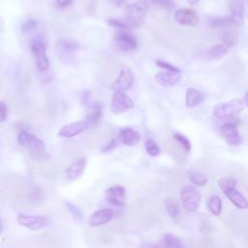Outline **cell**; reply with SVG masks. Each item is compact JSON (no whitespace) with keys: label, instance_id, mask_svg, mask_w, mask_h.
Returning a JSON list of instances; mask_svg holds the SVG:
<instances>
[{"label":"cell","instance_id":"cell-13","mask_svg":"<svg viewBox=\"0 0 248 248\" xmlns=\"http://www.w3.org/2000/svg\"><path fill=\"white\" fill-rule=\"evenodd\" d=\"M134 82V75L129 69L121 70L120 74L118 75L117 78L111 84V88L114 91L126 92L129 90Z\"/></svg>","mask_w":248,"mask_h":248},{"label":"cell","instance_id":"cell-16","mask_svg":"<svg viewBox=\"0 0 248 248\" xmlns=\"http://www.w3.org/2000/svg\"><path fill=\"white\" fill-rule=\"evenodd\" d=\"M181 79V75L178 72L172 71H160L155 76V80L157 83L164 87H170L178 83Z\"/></svg>","mask_w":248,"mask_h":248},{"label":"cell","instance_id":"cell-26","mask_svg":"<svg viewBox=\"0 0 248 248\" xmlns=\"http://www.w3.org/2000/svg\"><path fill=\"white\" fill-rule=\"evenodd\" d=\"M209 25L212 28H225L232 24L230 16H223V17H213L209 20Z\"/></svg>","mask_w":248,"mask_h":248},{"label":"cell","instance_id":"cell-42","mask_svg":"<svg viewBox=\"0 0 248 248\" xmlns=\"http://www.w3.org/2000/svg\"><path fill=\"white\" fill-rule=\"evenodd\" d=\"M199 1L200 0H187L188 4H190V5H196V4L199 3Z\"/></svg>","mask_w":248,"mask_h":248},{"label":"cell","instance_id":"cell-2","mask_svg":"<svg viewBox=\"0 0 248 248\" xmlns=\"http://www.w3.org/2000/svg\"><path fill=\"white\" fill-rule=\"evenodd\" d=\"M149 3V0H138L137 2L127 6L126 17L124 20L131 28L138 27L142 24Z\"/></svg>","mask_w":248,"mask_h":248},{"label":"cell","instance_id":"cell-9","mask_svg":"<svg viewBox=\"0 0 248 248\" xmlns=\"http://www.w3.org/2000/svg\"><path fill=\"white\" fill-rule=\"evenodd\" d=\"M18 224L29 230H40L46 227L48 223V219L42 215H29L19 213L16 218Z\"/></svg>","mask_w":248,"mask_h":248},{"label":"cell","instance_id":"cell-23","mask_svg":"<svg viewBox=\"0 0 248 248\" xmlns=\"http://www.w3.org/2000/svg\"><path fill=\"white\" fill-rule=\"evenodd\" d=\"M228 48L229 47L226 46L224 44H218L210 47L207 50L206 55L210 60H218L227 54Z\"/></svg>","mask_w":248,"mask_h":248},{"label":"cell","instance_id":"cell-11","mask_svg":"<svg viewBox=\"0 0 248 248\" xmlns=\"http://www.w3.org/2000/svg\"><path fill=\"white\" fill-rule=\"evenodd\" d=\"M220 133L229 145L236 146L239 145L242 141V138L238 133L237 125L235 123L226 122L221 126Z\"/></svg>","mask_w":248,"mask_h":248},{"label":"cell","instance_id":"cell-33","mask_svg":"<svg viewBox=\"0 0 248 248\" xmlns=\"http://www.w3.org/2000/svg\"><path fill=\"white\" fill-rule=\"evenodd\" d=\"M166 208H167V211H168L169 215L170 217H172L173 219H175L178 216L179 208H178L177 203L174 201L167 200V202H166Z\"/></svg>","mask_w":248,"mask_h":248},{"label":"cell","instance_id":"cell-38","mask_svg":"<svg viewBox=\"0 0 248 248\" xmlns=\"http://www.w3.org/2000/svg\"><path fill=\"white\" fill-rule=\"evenodd\" d=\"M8 115V109H7V106L4 102L0 101V122L6 120Z\"/></svg>","mask_w":248,"mask_h":248},{"label":"cell","instance_id":"cell-7","mask_svg":"<svg viewBox=\"0 0 248 248\" xmlns=\"http://www.w3.org/2000/svg\"><path fill=\"white\" fill-rule=\"evenodd\" d=\"M134 107L133 100L125 93L120 91H114L111 103H110V109L115 114H120L125 112L126 110L132 108Z\"/></svg>","mask_w":248,"mask_h":248},{"label":"cell","instance_id":"cell-25","mask_svg":"<svg viewBox=\"0 0 248 248\" xmlns=\"http://www.w3.org/2000/svg\"><path fill=\"white\" fill-rule=\"evenodd\" d=\"M161 246H164V247H181L182 242L175 235L170 234V233H166V234L163 235V237L161 239Z\"/></svg>","mask_w":248,"mask_h":248},{"label":"cell","instance_id":"cell-43","mask_svg":"<svg viewBox=\"0 0 248 248\" xmlns=\"http://www.w3.org/2000/svg\"><path fill=\"white\" fill-rule=\"evenodd\" d=\"M244 103H245V105L248 107V91L245 93V95H244Z\"/></svg>","mask_w":248,"mask_h":248},{"label":"cell","instance_id":"cell-19","mask_svg":"<svg viewBox=\"0 0 248 248\" xmlns=\"http://www.w3.org/2000/svg\"><path fill=\"white\" fill-rule=\"evenodd\" d=\"M225 194L229 198V200L232 202V203H233L237 208H239V209H246V208H248V202H247V200L242 195V193L237 191L235 188L230 189Z\"/></svg>","mask_w":248,"mask_h":248},{"label":"cell","instance_id":"cell-15","mask_svg":"<svg viewBox=\"0 0 248 248\" xmlns=\"http://www.w3.org/2000/svg\"><path fill=\"white\" fill-rule=\"evenodd\" d=\"M230 18L232 24L240 27L244 23V4L242 0H232L230 5Z\"/></svg>","mask_w":248,"mask_h":248},{"label":"cell","instance_id":"cell-1","mask_svg":"<svg viewBox=\"0 0 248 248\" xmlns=\"http://www.w3.org/2000/svg\"><path fill=\"white\" fill-rule=\"evenodd\" d=\"M17 141L20 146L28 150L30 157L34 160L41 162L48 160V154L46 151L45 142L35 135L27 131H21L17 136Z\"/></svg>","mask_w":248,"mask_h":248},{"label":"cell","instance_id":"cell-39","mask_svg":"<svg viewBox=\"0 0 248 248\" xmlns=\"http://www.w3.org/2000/svg\"><path fill=\"white\" fill-rule=\"evenodd\" d=\"M56 6L60 7V8H65V7H68L70 6L74 0H54Z\"/></svg>","mask_w":248,"mask_h":248},{"label":"cell","instance_id":"cell-3","mask_svg":"<svg viewBox=\"0 0 248 248\" xmlns=\"http://www.w3.org/2000/svg\"><path fill=\"white\" fill-rule=\"evenodd\" d=\"M243 110V103L239 99H232L221 103L213 108V115L221 120H228L236 117Z\"/></svg>","mask_w":248,"mask_h":248},{"label":"cell","instance_id":"cell-14","mask_svg":"<svg viewBox=\"0 0 248 248\" xmlns=\"http://www.w3.org/2000/svg\"><path fill=\"white\" fill-rule=\"evenodd\" d=\"M89 127V122L87 120H78V121H75L72 122L70 124H67L65 126H63L59 132L58 135L64 138H73L82 132H84L85 130H87Z\"/></svg>","mask_w":248,"mask_h":248},{"label":"cell","instance_id":"cell-32","mask_svg":"<svg viewBox=\"0 0 248 248\" xmlns=\"http://www.w3.org/2000/svg\"><path fill=\"white\" fill-rule=\"evenodd\" d=\"M149 2L166 11H171L175 8V4L172 0H149Z\"/></svg>","mask_w":248,"mask_h":248},{"label":"cell","instance_id":"cell-44","mask_svg":"<svg viewBox=\"0 0 248 248\" xmlns=\"http://www.w3.org/2000/svg\"><path fill=\"white\" fill-rule=\"evenodd\" d=\"M2 231H3V226H2V224H1V222H0V233H1Z\"/></svg>","mask_w":248,"mask_h":248},{"label":"cell","instance_id":"cell-24","mask_svg":"<svg viewBox=\"0 0 248 248\" xmlns=\"http://www.w3.org/2000/svg\"><path fill=\"white\" fill-rule=\"evenodd\" d=\"M208 210L215 216H219L222 211V201L218 196H211L207 201Z\"/></svg>","mask_w":248,"mask_h":248},{"label":"cell","instance_id":"cell-17","mask_svg":"<svg viewBox=\"0 0 248 248\" xmlns=\"http://www.w3.org/2000/svg\"><path fill=\"white\" fill-rule=\"evenodd\" d=\"M113 216V212L110 208H102L93 212L88 220L89 226L98 227L104 224L108 223Z\"/></svg>","mask_w":248,"mask_h":248},{"label":"cell","instance_id":"cell-40","mask_svg":"<svg viewBox=\"0 0 248 248\" xmlns=\"http://www.w3.org/2000/svg\"><path fill=\"white\" fill-rule=\"evenodd\" d=\"M115 146H116V140H115V139H113V140H111L109 141V143H108V145H106V146L102 149V151H103V152L109 151V150L113 149Z\"/></svg>","mask_w":248,"mask_h":248},{"label":"cell","instance_id":"cell-5","mask_svg":"<svg viewBox=\"0 0 248 248\" xmlns=\"http://www.w3.org/2000/svg\"><path fill=\"white\" fill-rule=\"evenodd\" d=\"M56 52L59 57L65 62H74L75 55L79 49V45L70 39L61 38L55 44Z\"/></svg>","mask_w":248,"mask_h":248},{"label":"cell","instance_id":"cell-29","mask_svg":"<svg viewBox=\"0 0 248 248\" xmlns=\"http://www.w3.org/2000/svg\"><path fill=\"white\" fill-rule=\"evenodd\" d=\"M146 153L151 157H157L160 154V147L152 139H147L144 143Z\"/></svg>","mask_w":248,"mask_h":248},{"label":"cell","instance_id":"cell-41","mask_svg":"<svg viewBox=\"0 0 248 248\" xmlns=\"http://www.w3.org/2000/svg\"><path fill=\"white\" fill-rule=\"evenodd\" d=\"M109 2L112 5H114L115 7H120V6H122L126 2V0H109Z\"/></svg>","mask_w":248,"mask_h":248},{"label":"cell","instance_id":"cell-34","mask_svg":"<svg viewBox=\"0 0 248 248\" xmlns=\"http://www.w3.org/2000/svg\"><path fill=\"white\" fill-rule=\"evenodd\" d=\"M37 26H38V21L36 19L30 18V19H27L26 21H24L21 24L20 29L23 33H27V32H30L32 30H34Z\"/></svg>","mask_w":248,"mask_h":248},{"label":"cell","instance_id":"cell-22","mask_svg":"<svg viewBox=\"0 0 248 248\" xmlns=\"http://www.w3.org/2000/svg\"><path fill=\"white\" fill-rule=\"evenodd\" d=\"M203 100L202 94L196 88H188L186 91V97H185V101H186V106L189 108H195L198 105H200Z\"/></svg>","mask_w":248,"mask_h":248},{"label":"cell","instance_id":"cell-20","mask_svg":"<svg viewBox=\"0 0 248 248\" xmlns=\"http://www.w3.org/2000/svg\"><path fill=\"white\" fill-rule=\"evenodd\" d=\"M85 159L84 158H78L75 162H73L67 169H66V175L70 179H76L78 178L82 172L85 168Z\"/></svg>","mask_w":248,"mask_h":248},{"label":"cell","instance_id":"cell-27","mask_svg":"<svg viewBox=\"0 0 248 248\" xmlns=\"http://www.w3.org/2000/svg\"><path fill=\"white\" fill-rule=\"evenodd\" d=\"M217 183H218L219 188L224 193H226L230 189L235 188V186H236V180L234 178H232V177H222V178H219Z\"/></svg>","mask_w":248,"mask_h":248},{"label":"cell","instance_id":"cell-4","mask_svg":"<svg viewBox=\"0 0 248 248\" xmlns=\"http://www.w3.org/2000/svg\"><path fill=\"white\" fill-rule=\"evenodd\" d=\"M31 51L35 57L37 68L40 72L49 69V60L46 55V41L42 36L35 37L30 43Z\"/></svg>","mask_w":248,"mask_h":248},{"label":"cell","instance_id":"cell-31","mask_svg":"<svg viewBox=\"0 0 248 248\" xmlns=\"http://www.w3.org/2000/svg\"><path fill=\"white\" fill-rule=\"evenodd\" d=\"M172 138L181 146V148L185 152H189L191 150V142L185 136H183L182 134H179V133H173Z\"/></svg>","mask_w":248,"mask_h":248},{"label":"cell","instance_id":"cell-18","mask_svg":"<svg viewBox=\"0 0 248 248\" xmlns=\"http://www.w3.org/2000/svg\"><path fill=\"white\" fill-rule=\"evenodd\" d=\"M118 139L121 143L128 146L136 145L140 140V135L138 131L132 128H123L118 134Z\"/></svg>","mask_w":248,"mask_h":248},{"label":"cell","instance_id":"cell-28","mask_svg":"<svg viewBox=\"0 0 248 248\" xmlns=\"http://www.w3.org/2000/svg\"><path fill=\"white\" fill-rule=\"evenodd\" d=\"M188 176L191 182L196 186H203L207 182L206 176L199 171H189Z\"/></svg>","mask_w":248,"mask_h":248},{"label":"cell","instance_id":"cell-30","mask_svg":"<svg viewBox=\"0 0 248 248\" xmlns=\"http://www.w3.org/2000/svg\"><path fill=\"white\" fill-rule=\"evenodd\" d=\"M222 42L223 44L228 46V47H232L234 46V44L236 43V39H237V36H236V33L232 31V30H227L225 31L223 34H222Z\"/></svg>","mask_w":248,"mask_h":248},{"label":"cell","instance_id":"cell-8","mask_svg":"<svg viewBox=\"0 0 248 248\" xmlns=\"http://www.w3.org/2000/svg\"><path fill=\"white\" fill-rule=\"evenodd\" d=\"M114 44L116 47L124 52L132 51L137 48V39L127 31V29H121L114 36Z\"/></svg>","mask_w":248,"mask_h":248},{"label":"cell","instance_id":"cell-6","mask_svg":"<svg viewBox=\"0 0 248 248\" xmlns=\"http://www.w3.org/2000/svg\"><path fill=\"white\" fill-rule=\"evenodd\" d=\"M180 199L184 208L188 211H196L201 203L202 195L194 186H185L180 192Z\"/></svg>","mask_w":248,"mask_h":248},{"label":"cell","instance_id":"cell-10","mask_svg":"<svg viewBox=\"0 0 248 248\" xmlns=\"http://www.w3.org/2000/svg\"><path fill=\"white\" fill-rule=\"evenodd\" d=\"M174 19L183 26L195 27L199 23V15L196 10L191 8H181L175 11Z\"/></svg>","mask_w":248,"mask_h":248},{"label":"cell","instance_id":"cell-37","mask_svg":"<svg viewBox=\"0 0 248 248\" xmlns=\"http://www.w3.org/2000/svg\"><path fill=\"white\" fill-rule=\"evenodd\" d=\"M67 206L69 208V210L72 212V214L77 217V218H82V213L80 211L79 208H78L75 204H72V203H67Z\"/></svg>","mask_w":248,"mask_h":248},{"label":"cell","instance_id":"cell-21","mask_svg":"<svg viewBox=\"0 0 248 248\" xmlns=\"http://www.w3.org/2000/svg\"><path fill=\"white\" fill-rule=\"evenodd\" d=\"M102 116V105L98 102L91 103L86 111V117L89 124L96 125Z\"/></svg>","mask_w":248,"mask_h":248},{"label":"cell","instance_id":"cell-35","mask_svg":"<svg viewBox=\"0 0 248 248\" xmlns=\"http://www.w3.org/2000/svg\"><path fill=\"white\" fill-rule=\"evenodd\" d=\"M107 22H108V24H109L110 26L115 27V28L120 29V30H121V29H129V28H131L125 20H121V19L119 20V19H116V18H110V19H108Z\"/></svg>","mask_w":248,"mask_h":248},{"label":"cell","instance_id":"cell-12","mask_svg":"<svg viewBox=\"0 0 248 248\" xmlns=\"http://www.w3.org/2000/svg\"><path fill=\"white\" fill-rule=\"evenodd\" d=\"M107 202L114 206L123 207L125 204L126 192L124 187L120 185H114L107 189L106 191Z\"/></svg>","mask_w":248,"mask_h":248},{"label":"cell","instance_id":"cell-36","mask_svg":"<svg viewBox=\"0 0 248 248\" xmlns=\"http://www.w3.org/2000/svg\"><path fill=\"white\" fill-rule=\"evenodd\" d=\"M156 65L159 66L160 68H162L163 70H167V71H172V72H178L180 73V70L176 67H174L173 65L166 62V61H163V60H156Z\"/></svg>","mask_w":248,"mask_h":248}]
</instances>
